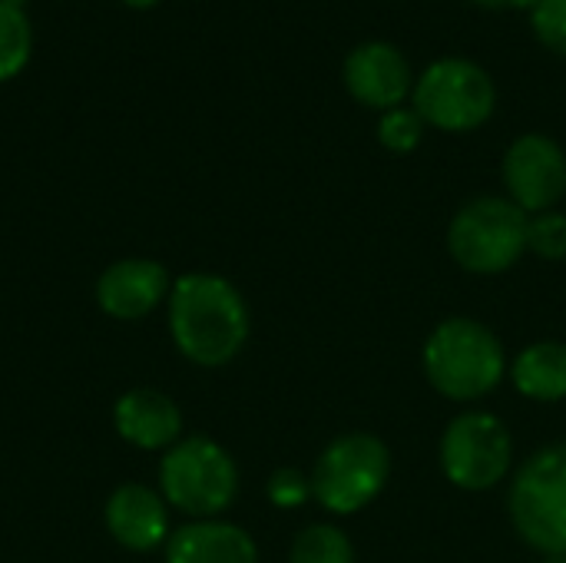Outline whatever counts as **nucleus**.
Returning <instances> with one entry per match:
<instances>
[{
    "label": "nucleus",
    "mask_w": 566,
    "mask_h": 563,
    "mask_svg": "<svg viewBox=\"0 0 566 563\" xmlns=\"http://www.w3.org/2000/svg\"><path fill=\"white\" fill-rule=\"evenodd\" d=\"M342 76H345V90L361 106H371L381 113L401 106L408 100V93L415 90L408 56L388 40H368V43L355 46L345 56Z\"/></svg>",
    "instance_id": "nucleus-10"
},
{
    "label": "nucleus",
    "mask_w": 566,
    "mask_h": 563,
    "mask_svg": "<svg viewBox=\"0 0 566 563\" xmlns=\"http://www.w3.org/2000/svg\"><path fill=\"white\" fill-rule=\"evenodd\" d=\"M531 27L547 50L566 56V0H534Z\"/></svg>",
    "instance_id": "nucleus-20"
},
{
    "label": "nucleus",
    "mask_w": 566,
    "mask_h": 563,
    "mask_svg": "<svg viewBox=\"0 0 566 563\" xmlns=\"http://www.w3.org/2000/svg\"><path fill=\"white\" fill-rule=\"evenodd\" d=\"M527 212L504 196H478L448 226V252L471 275H501L527 252Z\"/></svg>",
    "instance_id": "nucleus-4"
},
{
    "label": "nucleus",
    "mask_w": 566,
    "mask_h": 563,
    "mask_svg": "<svg viewBox=\"0 0 566 563\" xmlns=\"http://www.w3.org/2000/svg\"><path fill=\"white\" fill-rule=\"evenodd\" d=\"M113 421L119 438L143 451L172 448L182 435V411L169 395L153 388L126 392L113 408Z\"/></svg>",
    "instance_id": "nucleus-13"
},
{
    "label": "nucleus",
    "mask_w": 566,
    "mask_h": 563,
    "mask_svg": "<svg viewBox=\"0 0 566 563\" xmlns=\"http://www.w3.org/2000/svg\"><path fill=\"white\" fill-rule=\"evenodd\" d=\"M424 119L418 116L415 106H395L388 113H381V123H378V139L385 149L391 153H411L421 146L424 139Z\"/></svg>",
    "instance_id": "nucleus-18"
},
{
    "label": "nucleus",
    "mask_w": 566,
    "mask_h": 563,
    "mask_svg": "<svg viewBox=\"0 0 566 563\" xmlns=\"http://www.w3.org/2000/svg\"><path fill=\"white\" fill-rule=\"evenodd\" d=\"M7 3H13V7H23L27 0H7Z\"/></svg>",
    "instance_id": "nucleus-25"
},
{
    "label": "nucleus",
    "mask_w": 566,
    "mask_h": 563,
    "mask_svg": "<svg viewBox=\"0 0 566 563\" xmlns=\"http://www.w3.org/2000/svg\"><path fill=\"white\" fill-rule=\"evenodd\" d=\"M33 50V30L23 13V7H13L0 0V83L13 80Z\"/></svg>",
    "instance_id": "nucleus-16"
},
{
    "label": "nucleus",
    "mask_w": 566,
    "mask_h": 563,
    "mask_svg": "<svg viewBox=\"0 0 566 563\" xmlns=\"http://www.w3.org/2000/svg\"><path fill=\"white\" fill-rule=\"evenodd\" d=\"M265 494H269V501H272L275 508L295 511V508H302V504L312 498V478H305V475L295 471V468H279V471L269 478Z\"/></svg>",
    "instance_id": "nucleus-21"
},
{
    "label": "nucleus",
    "mask_w": 566,
    "mask_h": 563,
    "mask_svg": "<svg viewBox=\"0 0 566 563\" xmlns=\"http://www.w3.org/2000/svg\"><path fill=\"white\" fill-rule=\"evenodd\" d=\"M106 531L126 551L146 554L169 534L166 501L146 484H119L106 501Z\"/></svg>",
    "instance_id": "nucleus-12"
},
{
    "label": "nucleus",
    "mask_w": 566,
    "mask_h": 563,
    "mask_svg": "<svg viewBox=\"0 0 566 563\" xmlns=\"http://www.w3.org/2000/svg\"><path fill=\"white\" fill-rule=\"evenodd\" d=\"M169 292V275L153 259L113 262L96 282V302L106 315L119 322L146 319Z\"/></svg>",
    "instance_id": "nucleus-11"
},
{
    "label": "nucleus",
    "mask_w": 566,
    "mask_h": 563,
    "mask_svg": "<svg viewBox=\"0 0 566 563\" xmlns=\"http://www.w3.org/2000/svg\"><path fill=\"white\" fill-rule=\"evenodd\" d=\"M511 378L517 392L531 402H560L566 398V345L564 342H534L514 365Z\"/></svg>",
    "instance_id": "nucleus-15"
},
{
    "label": "nucleus",
    "mask_w": 566,
    "mask_h": 563,
    "mask_svg": "<svg viewBox=\"0 0 566 563\" xmlns=\"http://www.w3.org/2000/svg\"><path fill=\"white\" fill-rule=\"evenodd\" d=\"M169 332L189 362L219 368L249 342V305L229 279L189 272L169 292Z\"/></svg>",
    "instance_id": "nucleus-1"
},
{
    "label": "nucleus",
    "mask_w": 566,
    "mask_h": 563,
    "mask_svg": "<svg viewBox=\"0 0 566 563\" xmlns=\"http://www.w3.org/2000/svg\"><path fill=\"white\" fill-rule=\"evenodd\" d=\"M424 375L451 402H478L507 375L501 338L478 319H448L424 342Z\"/></svg>",
    "instance_id": "nucleus-2"
},
{
    "label": "nucleus",
    "mask_w": 566,
    "mask_h": 563,
    "mask_svg": "<svg viewBox=\"0 0 566 563\" xmlns=\"http://www.w3.org/2000/svg\"><path fill=\"white\" fill-rule=\"evenodd\" d=\"M166 563H259V548L235 524L192 521L169 538Z\"/></svg>",
    "instance_id": "nucleus-14"
},
{
    "label": "nucleus",
    "mask_w": 566,
    "mask_h": 563,
    "mask_svg": "<svg viewBox=\"0 0 566 563\" xmlns=\"http://www.w3.org/2000/svg\"><path fill=\"white\" fill-rule=\"evenodd\" d=\"M126 7H133V10H146V7H153V3H159V0H123Z\"/></svg>",
    "instance_id": "nucleus-23"
},
{
    "label": "nucleus",
    "mask_w": 566,
    "mask_h": 563,
    "mask_svg": "<svg viewBox=\"0 0 566 563\" xmlns=\"http://www.w3.org/2000/svg\"><path fill=\"white\" fill-rule=\"evenodd\" d=\"M411 100L428 126L444 133H471L494 116L497 86L481 63L444 56L418 76Z\"/></svg>",
    "instance_id": "nucleus-7"
},
{
    "label": "nucleus",
    "mask_w": 566,
    "mask_h": 563,
    "mask_svg": "<svg viewBox=\"0 0 566 563\" xmlns=\"http://www.w3.org/2000/svg\"><path fill=\"white\" fill-rule=\"evenodd\" d=\"M527 252L547 259V262H560L566 259V216L557 209L537 212L527 219Z\"/></svg>",
    "instance_id": "nucleus-19"
},
{
    "label": "nucleus",
    "mask_w": 566,
    "mask_h": 563,
    "mask_svg": "<svg viewBox=\"0 0 566 563\" xmlns=\"http://www.w3.org/2000/svg\"><path fill=\"white\" fill-rule=\"evenodd\" d=\"M391 455L388 445L375 435L352 431L335 438L315 461L312 498L328 514H358L368 508L388 484Z\"/></svg>",
    "instance_id": "nucleus-6"
},
{
    "label": "nucleus",
    "mask_w": 566,
    "mask_h": 563,
    "mask_svg": "<svg viewBox=\"0 0 566 563\" xmlns=\"http://www.w3.org/2000/svg\"><path fill=\"white\" fill-rule=\"evenodd\" d=\"M507 504L517 534L534 551L566 557V445H547L517 468Z\"/></svg>",
    "instance_id": "nucleus-5"
},
{
    "label": "nucleus",
    "mask_w": 566,
    "mask_h": 563,
    "mask_svg": "<svg viewBox=\"0 0 566 563\" xmlns=\"http://www.w3.org/2000/svg\"><path fill=\"white\" fill-rule=\"evenodd\" d=\"M544 563H566V557H551V561H544Z\"/></svg>",
    "instance_id": "nucleus-24"
},
{
    "label": "nucleus",
    "mask_w": 566,
    "mask_h": 563,
    "mask_svg": "<svg viewBox=\"0 0 566 563\" xmlns=\"http://www.w3.org/2000/svg\"><path fill=\"white\" fill-rule=\"evenodd\" d=\"M159 491L163 501L182 514L196 521H216L239 494V468L212 438H182L163 455Z\"/></svg>",
    "instance_id": "nucleus-3"
},
{
    "label": "nucleus",
    "mask_w": 566,
    "mask_h": 563,
    "mask_svg": "<svg viewBox=\"0 0 566 563\" xmlns=\"http://www.w3.org/2000/svg\"><path fill=\"white\" fill-rule=\"evenodd\" d=\"M514 438L491 411H461L441 435V471L461 491H488L511 475Z\"/></svg>",
    "instance_id": "nucleus-8"
},
{
    "label": "nucleus",
    "mask_w": 566,
    "mask_h": 563,
    "mask_svg": "<svg viewBox=\"0 0 566 563\" xmlns=\"http://www.w3.org/2000/svg\"><path fill=\"white\" fill-rule=\"evenodd\" d=\"M504 186L527 216L554 209L566 196L564 146L544 133L514 139L504 153Z\"/></svg>",
    "instance_id": "nucleus-9"
},
{
    "label": "nucleus",
    "mask_w": 566,
    "mask_h": 563,
    "mask_svg": "<svg viewBox=\"0 0 566 563\" xmlns=\"http://www.w3.org/2000/svg\"><path fill=\"white\" fill-rule=\"evenodd\" d=\"M478 7H491V10H507V7H531L534 0H471Z\"/></svg>",
    "instance_id": "nucleus-22"
},
{
    "label": "nucleus",
    "mask_w": 566,
    "mask_h": 563,
    "mask_svg": "<svg viewBox=\"0 0 566 563\" xmlns=\"http://www.w3.org/2000/svg\"><path fill=\"white\" fill-rule=\"evenodd\" d=\"M289 563H355V544L335 524H312L295 538Z\"/></svg>",
    "instance_id": "nucleus-17"
}]
</instances>
